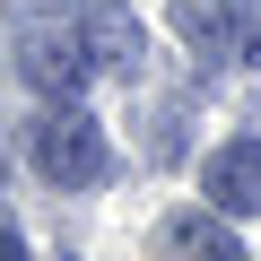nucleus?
Returning <instances> with one entry per match:
<instances>
[{"instance_id": "f257e3e1", "label": "nucleus", "mask_w": 261, "mask_h": 261, "mask_svg": "<svg viewBox=\"0 0 261 261\" xmlns=\"http://www.w3.org/2000/svg\"><path fill=\"white\" fill-rule=\"evenodd\" d=\"M27 157L53 192H96L113 166L105 130H96V113H79V96H44V113L27 122Z\"/></svg>"}, {"instance_id": "f03ea898", "label": "nucleus", "mask_w": 261, "mask_h": 261, "mask_svg": "<svg viewBox=\"0 0 261 261\" xmlns=\"http://www.w3.org/2000/svg\"><path fill=\"white\" fill-rule=\"evenodd\" d=\"M18 79L35 96H79L96 79V53H87L79 18H27L18 27Z\"/></svg>"}, {"instance_id": "7ed1b4c3", "label": "nucleus", "mask_w": 261, "mask_h": 261, "mask_svg": "<svg viewBox=\"0 0 261 261\" xmlns=\"http://www.w3.org/2000/svg\"><path fill=\"white\" fill-rule=\"evenodd\" d=\"M79 35H87V53H96V70H105V79H122V87H130V79L148 70V27L130 18L122 0H96V9L79 18Z\"/></svg>"}, {"instance_id": "20e7f679", "label": "nucleus", "mask_w": 261, "mask_h": 261, "mask_svg": "<svg viewBox=\"0 0 261 261\" xmlns=\"http://www.w3.org/2000/svg\"><path fill=\"white\" fill-rule=\"evenodd\" d=\"M200 200L226 209V218H252V209H261V140H252V130H244V140H226V148H209Z\"/></svg>"}, {"instance_id": "39448f33", "label": "nucleus", "mask_w": 261, "mask_h": 261, "mask_svg": "<svg viewBox=\"0 0 261 261\" xmlns=\"http://www.w3.org/2000/svg\"><path fill=\"white\" fill-rule=\"evenodd\" d=\"M166 9H174V35H183V53L200 61V79L235 61V0H166Z\"/></svg>"}, {"instance_id": "423d86ee", "label": "nucleus", "mask_w": 261, "mask_h": 261, "mask_svg": "<svg viewBox=\"0 0 261 261\" xmlns=\"http://www.w3.org/2000/svg\"><path fill=\"white\" fill-rule=\"evenodd\" d=\"M157 252H183V261H244V235L226 226V209H174L157 226Z\"/></svg>"}, {"instance_id": "0eeeda50", "label": "nucleus", "mask_w": 261, "mask_h": 261, "mask_svg": "<svg viewBox=\"0 0 261 261\" xmlns=\"http://www.w3.org/2000/svg\"><path fill=\"white\" fill-rule=\"evenodd\" d=\"M235 44L261 53V0H235Z\"/></svg>"}]
</instances>
